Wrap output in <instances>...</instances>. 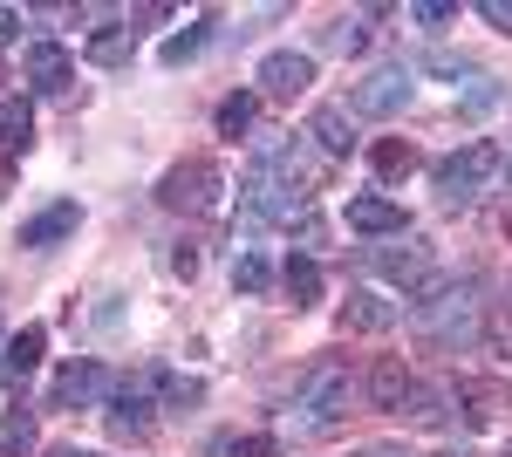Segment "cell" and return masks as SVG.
<instances>
[{"instance_id": "obj_4", "label": "cell", "mask_w": 512, "mask_h": 457, "mask_svg": "<svg viewBox=\"0 0 512 457\" xmlns=\"http://www.w3.org/2000/svg\"><path fill=\"white\" fill-rule=\"evenodd\" d=\"M158 198L171 212H219V198H226V171L212 164V157H185V164H171L158 178Z\"/></svg>"}, {"instance_id": "obj_34", "label": "cell", "mask_w": 512, "mask_h": 457, "mask_svg": "<svg viewBox=\"0 0 512 457\" xmlns=\"http://www.w3.org/2000/svg\"><path fill=\"white\" fill-rule=\"evenodd\" d=\"M171 273L192 280V273H198V246H178V253H171Z\"/></svg>"}, {"instance_id": "obj_20", "label": "cell", "mask_w": 512, "mask_h": 457, "mask_svg": "<svg viewBox=\"0 0 512 457\" xmlns=\"http://www.w3.org/2000/svg\"><path fill=\"white\" fill-rule=\"evenodd\" d=\"M35 451V410H7L0 417V457H28Z\"/></svg>"}, {"instance_id": "obj_30", "label": "cell", "mask_w": 512, "mask_h": 457, "mask_svg": "<svg viewBox=\"0 0 512 457\" xmlns=\"http://www.w3.org/2000/svg\"><path fill=\"white\" fill-rule=\"evenodd\" d=\"M410 21H417V28H444V21H458V7H451V0H417Z\"/></svg>"}, {"instance_id": "obj_21", "label": "cell", "mask_w": 512, "mask_h": 457, "mask_svg": "<svg viewBox=\"0 0 512 457\" xmlns=\"http://www.w3.org/2000/svg\"><path fill=\"white\" fill-rule=\"evenodd\" d=\"M280 287L294 294V307H315V301H321V267H315V260H287Z\"/></svg>"}, {"instance_id": "obj_31", "label": "cell", "mask_w": 512, "mask_h": 457, "mask_svg": "<svg viewBox=\"0 0 512 457\" xmlns=\"http://www.w3.org/2000/svg\"><path fill=\"white\" fill-rule=\"evenodd\" d=\"M410 417L437 423V417H444V396H437V389H410Z\"/></svg>"}, {"instance_id": "obj_10", "label": "cell", "mask_w": 512, "mask_h": 457, "mask_svg": "<svg viewBox=\"0 0 512 457\" xmlns=\"http://www.w3.org/2000/svg\"><path fill=\"white\" fill-rule=\"evenodd\" d=\"M103 389H110L103 362H69V369L55 376V389H48V410H89Z\"/></svg>"}, {"instance_id": "obj_15", "label": "cell", "mask_w": 512, "mask_h": 457, "mask_svg": "<svg viewBox=\"0 0 512 457\" xmlns=\"http://www.w3.org/2000/svg\"><path fill=\"white\" fill-rule=\"evenodd\" d=\"M342 328H355V335H383V328H396V307L383 301V294H369V287H355L349 301H342Z\"/></svg>"}, {"instance_id": "obj_40", "label": "cell", "mask_w": 512, "mask_h": 457, "mask_svg": "<svg viewBox=\"0 0 512 457\" xmlns=\"http://www.w3.org/2000/svg\"><path fill=\"white\" fill-rule=\"evenodd\" d=\"M0 335H7V321H0Z\"/></svg>"}, {"instance_id": "obj_27", "label": "cell", "mask_w": 512, "mask_h": 457, "mask_svg": "<svg viewBox=\"0 0 512 457\" xmlns=\"http://www.w3.org/2000/svg\"><path fill=\"white\" fill-rule=\"evenodd\" d=\"M35 137V110L14 96V103H0V144H28Z\"/></svg>"}, {"instance_id": "obj_24", "label": "cell", "mask_w": 512, "mask_h": 457, "mask_svg": "<svg viewBox=\"0 0 512 457\" xmlns=\"http://www.w3.org/2000/svg\"><path fill=\"white\" fill-rule=\"evenodd\" d=\"M328 48H335V55H362V48H369V28H362V21H355V14H335V21H328Z\"/></svg>"}, {"instance_id": "obj_36", "label": "cell", "mask_w": 512, "mask_h": 457, "mask_svg": "<svg viewBox=\"0 0 512 457\" xmlns=\"http://www.w3.org/2000/svg\"><path fill=\"white\" fill-rule=\"evenodd\" d=\"M492 103H499V89H492V82H485V89H472V96H465V110H472V116H485V110H492Z\"/></svg>"}, {"instance_id": "obj_9", "label": "cell", "mask_w": 512, "mask_h": 457, "mask_svg": "<svg viewBox=\"0 0 512 457\" xmlns=\"http://www.w3.org/2000/svg\"><path fill=\"white\" fill-rule=\"evenodd\" d=\"M151 410H158V376H130L110 389V430L117 437H144L151 430Z\"/></svg>"}, {"instance_id": "obj_29", "label": "cell", "mask_w": 512, "mask_h": 457, "mask_svg": "<svg viewBox=\"0 0 512 457\" xmlns=\"http://www.w3.org/2000/svg\"><path fill=\"white\" fill-rule=\"evenodd\" d=\"M424 69H431V76H451V82H458V76H478L472 55H444V48H437V55H424Z\"/></svg>"}, {"instance_id": "obj_25", "label": "cell", "mask_w": 512, "mask_h": 457, "mask_svg": "<svg viewBox=\"0 0 512 457\" xmlns=\"http://www.w3.org/2000/svg\"><path fill=\"white\" fill-rule=\"evenodd\" d=\"M376 171L396 185V178H410V171H417V151H410L403 137H383V144H376Z\"/></svg>"}, {"instance_id": "obj_19", "label": "cell", "mask_w": 512, "mask_h": 457, "mask_svg": "<svg viewBox=\"0 0 512 457\" xmlns=\"http://www.w3.org/2000/svg\"><path fill=\"white\" fill-rule=\"evenodd\" d=\"M458 403H472V410H465L472 423H492L506 410V389H499V382H458Z\"/></svg>"}, {"instance_id": "obj_8", "label": "cell", "mask_w": 512, "mask_h": 457, "mask_svg": "<svg viewBox=\"0 0 512 457\" xmlns=\"http://www.w3.org/2000/svg\"><path fill=\"white\" fill-rule=\"evenodd\" d=\"M21 82H28L35 96H62V89L76 82V55H69L62 41H28V48H21Z\"/></svg>"}, {"instance_id": "obj_5", "label": "cell", "mask_w": 512, "mask_h": 457, "mask_svg": "<svg viewBox=\"0 0 512 457\" xmlns=\"http://www.w3.org/2000/svg\"><path fill=\"white\" fill-rule=\"evenodd\" d=\"M342 410H349V369L342 362L308 369V382L294 389V430H328V423H342Z\"/></svg>"}, {"instance_id": "obj_11", "label": "cell", "mask_w": 512, "mask_h": 457, "mask_svg": "<svg viewBox=\"0 0 512 457\" xmlns=\"http://www.w3.org/2000/svg\"><path fill=\"white\" fill-rule=\"evenodd\" d=\"M76 226H82V205L76 198H55L48 212H35V219L21 226V246H28V253H48V246H62Z\"/></svg>"}, {"instance_id": "obj_17", "label": "cell", "mask_w": 512, "mask_h": 457, "mask_svg": "<svg viewBox=\"0 0 512 457\" xmlns=\"http://www.w3.org/2000/svg\"><path fill=\"white\" fill-rule=\"evenodd\" d=\"M369 267L390 273V280H403V287L417 294V280H424V246H417V239H410L403 253H396V246H383V253H369Z\"/></svg>"}, {"instance_id": "obj_7", "label": "cell", "mask_w": 512, "mask_h": 457, "mask_svg": "<svg viewBox=\"0 0 512 457\" xmlns=\"http://www.w3.org/2000/svg\"><path fill=\"white\" fill-rule=\"evenodd\" d=\"M260 96L267 103H294V96H308L315 89V55H301V48H274V55H260Z\"/></svg>"}, {"instance_id": "obj_23", "label": "cell", "mask_w": 512, "mask_h": 457, "mask_svg": "<svg viewBox=\"0 0 512 457\" xmlns=\"http://www.w3.org/2000/svg\"><path fill=\"white\" fill-rule=\"evenodd\" d=\"M41 348H48V328H21V335H14V342H7V369H14V376H28V369H35L41 362Z\"/></svg>"}, {"instance_id": "obj_22", "label": "cell", "mask_w": 512, "mask_h": 457, "mask_svg": "<svg viewBox=\"0 0 512 457\" xmlns=\"http://www.w3.org/2000/svg\"><path fill=\"white\" fill-rule=\"evenodd\" d=\"M253 116H260V96H246V89L226 96V103H219V137H246V130H253Z\"/></svg>"}, {"instance_id": "obj_3", "label": "cell", "mask_w": 512, "mask_h": 457, "mask_svg": "<svg viewBox=\"0 0 512 457\" xmlns=\"http://www.w3.org/2000/svg\"><path fill=\"white\" fill-rule=\"evenodd\" d=\"M239 205H246V219H253V226H294V219H308V191L294 185L280 164H267V157L246 171Z\"/></svg>"}, {"instance_id": "obj_13", "label": "cell", "mask_w": 512, "mask_h": 457, "mask_svg": "<svg viewBox=\"0 0 512 457\" xmlns=\"http://www.w3.org/2000/svg\"><path fill=\"white\" fill-rule=\"evenodd\" d=\"M301 137H315L321 157H349L355 151V130H349V110H342V103H321V110L308 116V130H301Z\"/></svg>"}, {"instance_id": "obj_2", "label": "cell", "mask_w": 512, "mask_h": 457, "mask_svg": "<svg viewBox=\"0 0 512 457\" xmlns=\"http://www.w3.org/2000/svg\"><path fill=\"white\" fill-rule=\"evenodd\" d=\"M499 178H506V151H499L492 137H472V144H458V151L437 164V205H444V212H465V205H478Z\"/></svg>"}, {"instance_id": "obj_33", "label": "cell", "mask_w": 512, "mask_h": 457, "mask_svg": "<svg viewBox=\"0 0 512 457\" xmlns=\"http://www.w3.org/2000/svg\"><path fill=\"white\" fill-rule=\"evenodd\" d=\"M478 14H485L499 35H512V0H478Z\"/></svg>"}, {"instance_id": "obj_32", "label": "cell", "mask_w": 512, "mask_h": 457, "mask_svg": "<svg viewBox=\"0 0 512 457\" xmlns=\"http://www.w3.org/2000/svg\"><path fill=\"white\" fill-rule=\"evenodd\" d=\"M226 457H280V444H274V437H233Z\"/></svg>"}, {"instance_id": "obj_39", "label": "cell", "mask_w": 512, "mask_h": 457, "mask_svg": "<svg viewBox=\"0 0 512 457\" xmlns=\"http://www.w3.org/2000/svg\"><path fill=\"white\" fill-rule=\"evenodd\" d=\"M444 457H472V451H444Z\"/></svg>"}, {"instance_id": "obj_12", "label": "cell", "mask_w": 512, "mask_h": 457, "mask_svg": "<svg viewBox=\"0 0 512 457\" xmlns=\"http://www.w3.org/2000/svg\"><path fill=\"white\" fill-rule=\"evenodd\" d=\"M403 226H410V219H403V205L383 198V191L349 198V232H362V239H390V232H403Z\"/></svg>"}, {"instance_id": "obj_35", "label": "cell", "mask_w": 512, "mask_h": 457, "mask_svg": "<svg viewBox=\"0 0 512 457\" xmlns=\"http://www.w3.org/2000/svg\"><path fill=\"white\" fill-rule=\"evenodd\" d=\"M21 28H28V21H21V7H0V48L21 35Z\"/></svg>"}, {"instance_id": "obj_1", "label": "cell", "mask_w": 512, "mask_h": 457, "mask_svg": "<svg viewBox=\"0 0 512 457\" xmlns=\"http://www.w3.org/2000/svg\"><path fill=\"white\" fill-rule=\"evenodd\" d=\"M410 321L431 348H465L485 328V301H478V280H437L410 294Z\"/></svg>"}, {"instance_id": "obj_16", "label": "cell", "mask_w": 512, "mask_h": 457, "mask_svg": "<svg viewBox=\"0 0 512 457\" xmlns=\"http://www.w3.org/2000/svg\"><path fill=\"white\" fill-rule=\"evenodd\" d=\"M212 28H219V14H198V21L185 28V35H171V41L158 48V62H164V69H185L192 55H205V41H212Z\"/></svg>"}, {"instance_id": "obj_6", "label": "cell", "mask_w": 512, "mask_h": 457, "mask_svg": "<svg viewBox=\"0 0 512 457\" xmlns=\"http://www.w3.org/2000/svg\"><path fill=\"white\" fill-rule=\"evenodd\" d=\"M410 96H417V69L410 62H383V69H369V76L349 89V116H403L410 110Z\"/></svg>"}, {"instance_id": "obj_38", "label": "cell", "mask_w": 512, "mask_h": 457, "mask_svg": "<svg viewBox=\"0 0 512 457\" xmlns=\"http://www.w3.org/2000/svg\"><path fill=\"white\" fill-rule=\"evenodd\" d=\"M362 457H410V451H396V444H376V451H362Z\"/></svg>"}, {"instance_id": "obj_37", "label": "cell", "mask_w": 512, "mask_h": 457, "mask_svg": "<svg viewBox=\"0 0 512 457\" xmlns=\"http://www.w3.org/2000/svg\"><path fill=\"white\" fill-rule=\"evenodd\" d=\"M48 457H96V451H76V444H55Z\"/></svg>"}, {"instance_id": "obj_18", "label": "cell", "mask_w": 512, "mask_h": 457, "mask_svg": "<svg viewBox=\"0 0 512 457\" xmlns=\"http://www.w3.org/2000/svg\"><path fill=\"white\" fill-rule=\"evenodd\" d=\"M130 55H137V28H130V21L89 35V62H103V69H117V62H130Z\"/></svg>"}, {"instance_id": "obj_28", "label": "cell", "mask_w": 512, "mask_h": 457, "mask_svg": "<svg viewBox=\"0 0 512 457\" xmlns=\"http://www.w3.org/2000/svg\"><path fill=\"white\" fill-rule=\"evenodd\" d=\"M198 396H205V389H198L192 376H158V403L164 410H185V403H198Z\"/></svg>"}, {"instance_id": "obj_26", "label": "cell", "mask_w": 512, "mask_h": 457, "mask_svg": "<svg viewBox=\"0 0 512 457\" xmlns=\"http://www.w3.org/2000/svg\"><path fill=\"white\" fill-rule=\"evenodd\" d=\"M233 287L239 294H267V287H274V267H267L260 253H239L233 260Z\"/></svg>"}, {"instance_id": "obj_14", "label": "cell", "mask_w": 512, "mask_h": 457, "mask_svg": "<svg viewBox=\"0 0 512 457\" xmlns=\"http://www.w3.org/2000/svg\"><path fill=\"white\" fill-rule=\"evenodd\" d=\"M410 389H417V376L403 369V355H383V362L369 369V403H376V410H403Z\"/></svg>"}]
</instances>
